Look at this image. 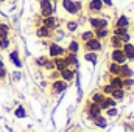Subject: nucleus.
Returning <instances> with one entry per match:
<instances>
[{
  "instance_id": "nucleus-35",
  "label": "nucleus",
  "mask_w": 134,
  "mask_h": 132,
  "mask_svg": "<svg viewBox=\"0 0 134 132\" xmlns=\"http://www.w3.org/2000/svg\"><path fill=\"white\" fill-rule=\"evenodd\" d=\"M9 45H11L9 37H2V39H0V50H8Z\"/></svg>"
},
{
  "instance_id": "nucleus-43",
  "label": "nucleus",
  "mask_w": 134,
  "mask_h": 132,
  "mask_svg": "<svg viewBox=\"0 0 134 132\" xmlns=\"http://www.w3.org/2000/svg\"><path fill=\"white\" fill-rule=\"evenodd\" d=\"M101 2H103L104 8H106V6H108V8H112V5H114V3H112V0H101Z\"/></svg>"
},
{
  "instance_id": "nucleus-11",
  "label": "nucleus",
  "mask_w": 134,
  "mask_h": 132,
  "mask_svg": "<svg viewBox=\"0 0 134 132\" xmlns=\"http://www.w3.org/2000/svg\"><path fill=\"white\" fill-rule=\"evenodd\" d=\"M61 73V79L63 81H66V82H73V79L76 78V70L75 68H72V67H67L66 70H63V71H59Z\"/></svg>"
},
{
  "instance_id": "nucleus-28",
  "label": "nucleus",
  "mask_w": 134,
  "mask_h": 132,
  "mask_svg": "<svg viewBox=\"0 0 134 132\" xmlns=\"http://www.w3.org/2000/svg\"><path fill=\"white\" fill-rule=\"evenodd\" d=\"M111 97L115 99V101H123L125 97H126V90L125 89H114L112 93H111Z\"/></svg>"
},
{
  "instance_id": "nucleus-34",
  "label": "nucleus",
  "mask_w": 134,
  "mask_h": 132,
  "mask_svg": "<svg viewBox=\"0 0 134 132\" xmlns=\"http://www.w3.org/2000/svg\"><path fill=\"white\" fill-rule=\"evenodd\" d=\"M14 115H16L17 118H25V117H27V110L24 109V106H19V107L14 110Z\"/></svg>"
},
{
  "instance_id": "nucleus-14",
  "label": "nucleus",
  "mask_w": 134,
  "mask_h": 132,
  "mask_svg": "<svg viewBox=\"0 0 134 132\" xmlns=\"http://www.w3.org/2000/svg\"><path fill=\"white\" fill-rule=\"evenodd\" d=\"M108 84L112 87V89H123V78L119 75V76H111L108 78Z\"/></svg>"
},
{
  "instance_id": "nucleus-25",
  "label": "nucleus",
  "mask_w": 134,
  "mask_h": 132,
  "mask_svg": "<svg viewBox=\"0 0 134 132\" xmlns=\"http://www.w3.org/2000/svg\"><path fill=\"white\" fill-rule=\"evenodd\" d=\"M108 73H109L111 76H119V75H120V64L111 61V62L108 64Z\"/></svg>"
},
{
  "instance_id": "nucleus-37",
  "label": "nucleus",
  "mask_w": 134,
  "mask_h": 132,
  "mask_svg": "<svg viewBox=\"0 0 134 132\" xmlns=\"http://www.w3.org/2000/svg\"><path fill=\"white\" fill-rule=\"evenodd\" d=\"M48 79H50V81L61 79V73H59L58 70H52V71H48Z\"/></svg>"
},
{
  "instance_id": "nucleus-7",
  "label": "nucleus",
  "mask_w": 134,
  "mask_h": 132,
  "mask_svg": "<svg viewBox=\"0 0 134 132\" xmlns=\"http://www.w3.org/2000/svg\"><path fill=\"white\" fill-rule=\"evenodd\" d=\"M104 11V5L101 0H89L87 3V13L92 16H101Z\"/></svg>"
},
{
  "instance_id": "nucleus-9",
  "label": "nucleus",
  "mask_w": 134,
  "mask_h": 132,
  "mask_svg": "<svg viewBox=\"0 0 134 132\" xmlns=\"http://www.w3.org/2000/svg\"><path fill=\"white\" fill-rule=\"evenodd\" d=\"M109 58H111L112 62H117V64H120V65L128 62V59H126V56H125V53H123L122 48H114V50H111Z\"/></svg>"
},
{
  "instance_id": "nucleus-1",
  "label": "nucleus",
  "mask_w": 134,
  "mask_h": 132,
  "mask_svg": "<svg viewBox=\"0 0 134 132\" xmlns=\"http://www.w3.org/2000/svg\"><path fill=\"white\" fill-rule=\"evenodd\" d=\"M61 6L69 16H78L83 11L81 0H61Z\"/></svg>"
},
{
  "instance_id": "nucleus-32",
  "label": "nucleus",
  "mask_w": 134,
  "mask_h": 132,
  "mask_svg": "<svg viewBox=\"0 0 134 132\" xmlns=\"http://www.w3.org/2000/svg\"><path fill=\"white\" fill-rule=\"evenodd\" d=\"M128 31H130V28H122V27H114V28H112V33H111V34H115V36H120V37H122L123 34H126Z\"/></svg>"
},
{
  "instance_id": "nucleus-42",
  "label": "nucleus",
  "mask_w": 134,
  "mask_h": 132,
  "mask_svg": "<svg viewBox=\"0 0 134 132\" xmlns=\"http://www.w3.org/2000/svg\"><path fill=\"white\" fill-rule=\"evenodd\" d=\"M6 75H8L6 68H5V67H2V68H0V81H3V79L6 78Z\"/></svg>"
},
{
  "instance_id": "nucleus-5",
  "label": "nucleus",
  "mask_w": 134,
  "mask_h": 132,
  "mask_svg": "<svg viewBox=\"0 0 134 132\" xmlns=\"http://www.w3.org/2000/svg\"><path fill=\"white\" fill-rule=\"evenodd\" d=\"M39 9H41L42 17H48V16H55L56 6H55L53 0H41L39 2Z\"/></svg>"
},
{
  "instance_id": "nucleus-45",
  "label": "nucleus",
  "mask_w": 134,
  "mask_h": 132,
  "mask_svg": "<svg viewBox=\"0 0 134 132\" xmlns=\"http://www.w3.org/2000/svg\"><path fill=\"white\" fill-rule=\"evenodd\" d=\"M2 67H5V64H3V61L0 59V68H2Z\"/></svg>"
},
{
  "instance_id": "nucleus-20",
  "label": "nucleus",
  "mask_w": 134,
  "mask_h": 132,
  "mask_svg": "<svg viewBox=\"0 0 134 132\" xmlns=\"http://www.w3.org/2000/svg\"><path fill=\"white\" fill-rule=\"evenodd\" d=\"M101 110H106V109H111V107H117V101L112 98V97H104L103 103L100 104Z\"/></svg>"
},
{
  "instance_id": "nucleus-15",
  "label": "nucleus",
  "mask_w": 134,
  "mask_h": 132,
  "mask_svg": "<svg viewBox=\"0 0 134 132\" xmlns=\"http://www.w3.org/2000/svg\"><path fill=\"white\" fill-rule=\"evenodd\" d=\"M66 48H67V53L78 55V53H80V50H81V44H80V40H76V39H70Z\"/></svg>"
},
{
  "instance_id": "nucleus-12",
  "label": "nucleus",
  "mask_w": 134,
  "mask_h": 132,
  "mask_svg": "<svg viewBox=\"0 0 134 132\" xmlns=\"http://www.w3.org/2000/svg\"><path fill=\"white\" fill-rule=\"evenodd\" d=\"M34 33H36V36H37L39 39H53V31L48 30V28L44 27V25H39Z\"/></svg>"
},
{
  "instance_id": "nucleus-2",
  "label": "nucleus",
  "mask_w": 134,
  "mask_h": 132,
  "mask_svg": "<svg viewBox=\"0 0 134 132\" xmlns=\"http://www.w3.org/2000/svg\"><path fill=\"white\" fill-rule=\"evenodd\" d=\"M66 53H67L66 47H63L61 44H58L55 40L50 42L48 47H47V56L50 59H55V58H59V56H66Z\"/></svg>"
},
{
  "instance_id": "nucleus-21",
  "label": "nucleus",
  "mask_w": 134,
  "mask_h": 132,
  "mask_svg": "<svg viewBox=\"0 0 134 132\" xmlns=\"http://www.w3.org/2000/svg\"><path fill=\"white\" fill-rule=\"evenodd\" d=\"M94 36L100 40H104L111 36V30L109 28H98V30H94Z\"/></svg>"
},
{
  "instance_id": "nucleus-39",
  "label": "nucleus",
  "mask_w": 134,
  "mask_h": 132,
  "mask_svg": "<svg viewBox=\"0 0 134 132\" xmlns=\"http://www.w3.org/2000/svg\"><path fill=\"white\" fill-rule=\"evenodd\" d=\"M0 33L3 34L5 37H8V34H9V25H6V23H0Z\"/></svg>"
},
{
  "instance_id": "nucleus-41",
  "label": "nucleus",
  "mask_w": 134,
  "mask_h": 132,
  "mask_svg": "<svg viewBox=\"0 0 134 132\" xmlns=\"http://www.w3.org/2000/svg\"><path fill=\"white\" fill-rule=\"evenodd\" d=\"M122 42H123V44L131 42V33H130V31H128L126 34H123V36H122Z\"/></svg>"
},
{
  "instance_id": "nucleus-3",
  "label": "nucleus",
  "mask_w": 134,
  "mask_h": 132,
  "mask_svg": "<svg viewBox=\"0 0 134 132\" xmlns=\"http://www.w3.org/2000/svg\"><path fill=\"white\" fill-rule=\"evenodd\" d=\"M89 25L92 30H98V28H109V17L108 16H91L87 19Z\"/></svg>"
},
{
  "instance_id": "nucleus-48",
  "label": "nucleus",
  "mask_w": 134,
  "mask_h": 132,
  "mask_svg": "<svg viewBox=\"0 0 134 132\" xmlns=\"http://www.w3.org/2000/svg\"><path fill=\"white\" fill-rule=\"evenodd\" d=\"M0 23H2V20H0Z\"/></svg>"
},
{
  "instance_id": "nucleus-17",
  "label": "nucleus",
  "mask_w": 134,
  "mask_h": 132,
  "mask_svg": "<svg viewBox=\"0 0 134 132\" xmlns=\"http://www.w3.org/2000/svg\"><path fill=\"white\" fill-rule=\"evenodd\" d=\"M66 62L69 67H72V68H78L80 67V62H78V55H73V53H66Z\"/></svg>"
},
{
  "instance_id": "nucleus-23",
  "label": "nucleus",
  "mask_w": 134,
  "mask_h": 132,
  "mask_svg": "<svg viewBox=\"0 0 134 132\" xmlns=\"http://www.w3.org/2000/svg\"><path fill=\"white\" fill-rule=\"evenodd\" d=\"M78 28H80V22L78 20H73V19H70V20H67L66 22V30L67 33H76L78 31Z\"/></svg>"
},
{
  "instance_id": "nucleus-22",
  "label": "nucleus",
  "mask_w": 134,
  "mask_h": 132,
  "mask_svg": "<svg viewBox=\"0 0 134 132\" xmlns=\"http://www.w3.org/2000/svg\"><path fill=\"white\" fill-rule=\"evenodd\" d=\"M92 121H94V124H95L98 129H106V128H108V118H106L103 113H101V115H98L97 118H94Z\"/></svg>"
},
{
  "instance_id": "nucleus-36",
  "label": "nucleus",
  "mask_w": 134,
  "mask_h": 132,
  "mask_svg": "<svg viewBox=\"0 0 134 132\" xmlns=\"http://www.w3.org/2000/svg\"><path fill=\"white\" fill-rule=\"evenodd\" d=\"M104 113L108 115V118H115L119 115V110H117V107H111V109H106Z\"/></svg>"
},
{
  "instance_id": "nucleus-13",
  "label": "nucleus",
  "mask_w": 134,
  "mask_h": 132,
  "mask_svg": "<svg viewBox=\"0 0 134 132\" xmlns=\"http://www.w3.org/2000/svg\"><path fill=\"white\" fill-rule=\"evenodd\" d=\"M122 50H123V53H125L128 62H134V44L133 42H126V44H123Z\"/></svg>"
},
{
  "instance_id": "nucleus-29",
  "label": "nucleus",
  "mask_w": 134,
  "mask_h": 132,
  "mask_svg": "<svg viewBox=\"0 0 134 132\" xmlns=\"http://www.w3.org/2000/svg\"><path fill=\"white\" fill-rule=\"evenodd\" d=\"M104 97H106V95H104L101 90H97V92H94V93L91 95V98L89 99H91L92 103H97V104L100 106L101 103H103V99H104Z\"/></svg>"
},
{
  "instance_id": "nucleus-46",
  "label": "nucleus",
  "mask_w": 134,
  "mask_h": 132,
  "mask_svg": "<svg viewBox=\"0 0 134 132\" xmlns=\"http://www.w3.org/2000/svg\"><path fill=\"white\" fill-rule=\"evenodd\" d=\"M2 37H5V36H3V34H2V33H0V39H2Z\"/></svg>"
},
{
  "instance_id": "nucleus-33",
  "label": "nucleus",
  "mask_w": 134,
  "mask_h": 132,
  "mask_svg": "<svg viewBox=\"0 0 134 132\" xmlns=\"http://www.w3.org/2000/svg\"><path fill=\"white\" fill-rule=\"evenodd\" d=\"M134 87V78H123V89L131 90Z\"/></svg>"
},
{
  "instance_id": "nucleus-38",
  "label": "nucleus",
  "mask_w": 134,
  "mask_h": 132,
  "mask_svg": "<svg viewBox=\"0 0 134 132\" xmlns=\"http://www.w3.org/2000/svg\"><path fill=\"white\" fill-rule=\"evenodd\" d=\"M100 90L103 92V93H104V95H106V97H111V93H112V90H114V89H112V87H111V86H109V84L106 82V84H104V86L101 87Z\"/></svg>"
},
{
  "instance_id": "nucleus-16",
  "label": "nucleus",
  "mask_w": 134,
  "mask_h": 132,
  "mask_svg": "<svg viewBox=\"0 0 134 132\" xmlns=\"http://www.w3.org/2000/svg\"><path fill=\"white\" fill-rule=\"evenodd\" d=\"M130 25H131V20H130V17H128V16H125V14H120V16L115 19V22H114V27L130 28Z\"/></svg>"
},
{
  "instance_id": "nucleus-27",
  "label": "nucleus",
  "mask_w": 134,
  "mask_h": 132,
  "mask_svg": "<svg viewBox=\"0 0 134 132\" xmlns=\"http://www.w3.org/2000/svg\"><path fill=\"white\" fill-rule=\"evenodd\" d=\"M84 61H87V62H91V64H97L98 62V53H94V51H84Z\"/></svg>"
},
{
  "instance_id": "nucleus-4",
  "label": "nucleus",
  "mask_w": 134,
  "mask_h": 132,
  "mask_svg": "<svg viewBox=\"0 0 134 132\" xmlns=\"http://www.w3.org/2000/svg\"><path fill=\"white\" fill-rule=\"evenodd\" d=\"M81 48H83L84 51H94V53H100L101 50H103V40L97 39V37H92V39H89V40L83 42Z\"/></svg>"
},
{
  "instance_id": "nucleus-24",
  "label": "nucleus",
  "mask_w": 134,
  "mask_h": 132,
  "mask_svg": "<svg viewBox=\"0 0 134 132\" xmlns=\"http://www.w3.org/2000/svg\"><path fill=\"white\" fill-rule=\"evenodd\" d=\"M55 61V70H58V71H63V70H66L67 67V62H66V58L64 56H59V58H55L53 59Z\"/></svg>"
},
{
  "instance_id": "nucleus-30",
  "label": "nucleus",
  "mask_w": 134,
  "mask_h": 132,
  "mask_svg": "<svg viewBox=\"0 0 134 132\" xmlns=\"http://www.w3.org/2000/svg\"><path fill=\"white\" fill-rule=\"evenodd\" d=\"M50 58L47 56V55H42V56H37L36 59H34V64H36V67H41V68H44V65L47 64V61H48Z\"/></svg>"
},
{
  "instance_id": "nucleus-26",
  "label": "nucleus",
  "mask_w": 134,
  "mask_h": 132,
  "mask_svg": "<svg viewBox=\"0 0 134 132\" xmlns=\"http://www.w3.org/2000/svg\"><path fill=\"white\" fill-rule=\"evenodd\" d=\"M9 61L17 67V68L22 67V61H20V56H19V51H17V50H13V51L9 53Z\"/></svg>"
},
{
  "instance_id": "nucleus-31",
  "label": "nucleus",
  "mask_w": 134,
  "mask_h": 132,
  "mask_svg": "<svg viewBox=\"0 0 134 132\" xmlns=\"http://www.w3.org/2000/svg\"><path fill=\"white\" fill-rule=\"evenodd\" d=\"M92 37H95L94 36V30H84V31H81V34H80V40H83V42H86V40H89Z\"/></svg>"
},
{
  "instance_id": "nucleus-19",
  "label": "nucleus",
  "mask_w": 134,
  "mask_h": 132,
  "mask_svg": "<svg viewBox=\"0 0 134 132\" xmlns=\"http://www.w3.org/2000/svg\"><path fill=\"white\" fill-rule=\"evenodd\" d=\"M120 76H122V78H133V76H134L133 67L130 65L128 62L120 65Z\"/></svg>"
},
{
  "instance_id": "nucleus-18",
  "label": "nucleus",
  "mask_w": 134,
  "mask_h": 132,
  "mask_svg": "<svg viewBox=\"0 0 134 132\" xmlns=\"http://www.w3.org/2000/svg\"><path fill=\"white\" fill-rule=\"evenodd\" d=\"M108 39H109V47H111V50H114V48H122V47H123V42H122V37H120V36L111 34Z\"/></svg>"
},
{
  "instance_id": "nucleus-10",
  "label": "nucleus",
  "mask_w": 134,
  "mask_h": 132,
  "mask_svg": "<svg viewBox=\"0 0 134 132\" xmlns=\"http://www.w3.org/2000/svg\"><path fill=\"white\" fill-rule=\"evenodd\" d=\"M41 25H44V27H47L48 30L55 31L56 28H59V19H58L56 16H48V17H42V22H41Z\"/></svg>"
},
{
  "instance_id": "nucleus-47",
  "label": "nucleus",
  "mask_w": 134,
  "mask_h": 132,
  "mask_svg": "<svg viewBox=\"0 0 134 132\" xmlns=\"http://www.w3.org/2000/svg\"><path fill=\"white\" fill-rule=\"evenodd\" d=\"M3 2H6V0H0V3H3Z\"/></svg>"
},
{
  "instance_id": "nucleus-8",
  "label": "nucleus",
  "mask_w": 134,
  "mask_h": 132,
  "mask_svg": "<svg viewBox=\"0 0 134 132\" xmlns=\"http://www.w3.org/2000/svg\"><path fill=\"white\" fill-rule=\"evenodd\" d=\"M69 89V82L63 81V79H56V81H52V86H50V90L53 95H61L63 92H66Z\"/></svg>"
},
{
  "instance_id": "nucleus-44",
  "label": "nucleus",
  "mask_w": 134,
  "mask_h": 132,
  "mask_svg": "<svg viewBox=\"0 0 134 132\" xmlns=\"http://www.w3.org/2000/svg\"><path fill=\"white\" fill-rule=\"evenodd\" d=\"M14 79H20V73H14Z\"/></svg>"
},
{
  "instance_id": "nucleus-40",
  "label": "nucleus",
  "mask_w": 134,
  "mask_h": 132,
  "mask_svg": "<svg viewBox=\"0 0 134 132\" xmlns=\"http://www.w3.org/2000/svg\"><path fill=\"white\" fill-rule=\"evenodd\" d=\"M44 68H45L47 71H52V70H55V61H53V59H48V61H47V64L44 65Z\"/></svg>"
},
{
  "instance_id": "nucleus-6",
  "label": "nucleus",
  "mask_w": 134,
  "mask_h": 132,
  "mask_svg": "<svg viewBox=\"0 0 134 132\" xmlns=\"http://www.w3.org/2000/svg\"><path fill=\"white\" fill-rule=\"evenodd\" d=\"M103 113V110H101V107L97 104V103H92L91 99L86 103V115H87V118L89 120H94V118H97L98 115Z\"/></svg>"
}]
</instances>
